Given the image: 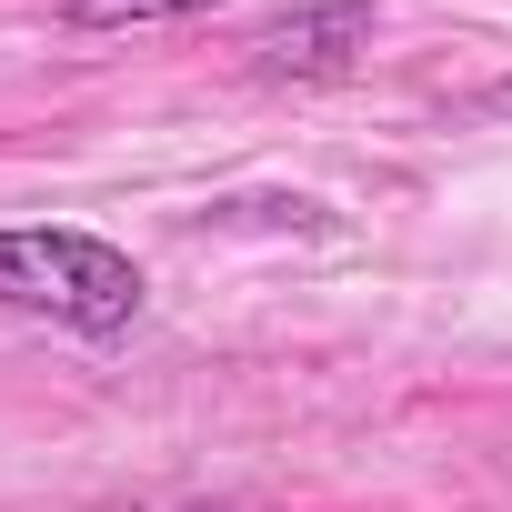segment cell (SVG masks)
<instances>
[{
  "instance_id": "obj_2",
  "label": "cell",
  "mask_w": 512,
  "mask_h": 512,
  "mask_svg": "<svg viewBox=\"0 0 512 512\" xmlns=\"http://www.w3.org/2000/svg\"><path fill=\"white\" fill-rule=\"evenodd\" d=\"M251 51H262L272 81H342V71L372 51V0H312V11L272 21Z\"/></svg>"
},
{
  "instance_id": "obj_1",
  "label": "cell",
  "mask_w": 512,
  "mask_h": 512,
  "mask_svg": "<svg viewBox=\"0 0 512 512\" xmlns=\"http://www.w3.org/2000/svg\"><path fill=\"white\" fill-rule=\"evenodd\" d=\"M0 302L61 332H91V342H121L141 322V262L101 231H51V221L0 231Z\"/></svg>"
},
{
  "instance_id": "obj_3",
  "label": "cell",
  "mask_w": 512,
  "mask_h": 512,
  "mask_svg": "<svg viewBox=\"0 0 512 512\" xmlns=\"http://www.w3.org/2000/svg\"><path fill=\"white\" fill-rule=\"evenodd\" d=\"M221 0H71V31H131V21H191Z\"/></svg>"
}]
</instances>
